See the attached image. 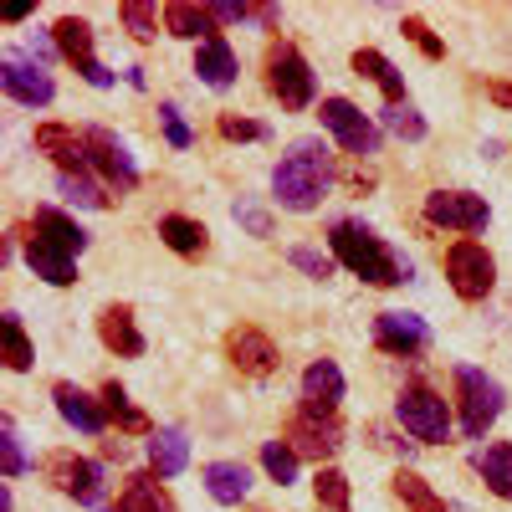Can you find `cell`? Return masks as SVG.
<instances>
[{"instance_id":"14","label":"cell","mask_w":512,"mask_h":512,"mask_svg":"<svg viewBox=\"0 0 512 512\" xmlns=\"http://www.w3.org/2000/svg\"><path fill=\"white\" fill-rule=\"evenodd\" d=\"M226 359H231L241 374H251V379H267V374L277 369V344H272L262 328L241 323V328L226 333Z\"/></svg>"},{"instance_id":"32","label":"cell","mask_w":512,"mask_h":512,"mask_svg":"<svg viewBox=\"0 0 512 512\" xmlns=\"http://www.w3.org/2000/svg\"><path fill=\"white\" fill-rule=\"evenodd\" d=\"M313 497H318V507H328V512H349V477L338 472V466H318Z\"/></svg>"},{"instance_id":"43","label":"cell","mask_w":512,"mask_h":512,"mask_svg":"<svg viewBox=\"0 0 512 512\" xmlns=\"http://www.w3.org/2000/svg\"><path fill=\"white\" fill-rule=\"evenodd\" d=\"M236 221H241L251 236H272V216H267L262 205H251V200H241V205H236Z\"/></svg>"},{"instance_id":"28","label":"cell","mask_w":512,"mask_h":512,"mask_svg":"<svg viewBox=\"0 0 512 512\" xmlns=\"http://www.w3.org/2000/svg\"><path fill=\"white\" fill-rule=\"evenodd\" d=\"M118 507H123V512H175L169 492L159 487V472H139V477H128V487H123Z\"/></svg>"},{"instance_id":"9","label":"cell","mask_w":512,"mask_h":512,"mask_svg":"<svg viewBox=\"0 0 512 512\" xmlns=\"http://www.w3.org/2000/svg\"><path fill=\"white\" fill-rule=\"evenodd\" d=\"M323 128L344 144L349 154H379V123L369 113H359L349 98H323Z\"/></svg>"},{"instance_id":"20","label":"cell","mask_w":512,"mask_h":512,"mask_svg":"<svg viewBox=\"0 0 512 512\" xmlns=\"http://www.w3.org/2000/svg\"><path fill=\"white\" fill-rule=\"evenodd\" d=\"M26 267H31L41 282H52V287H72V282H77V262H72L67 251H57L52 241H41V236L26 241Z\"/></svg>"},{"instance_id":"31","label":"cell","mask_w":512,"mask_h":512,"mask_svg":"<svg viewBox=\"0 0 512 512\" xmlns=\"http://www.w3.org/2000/svg\"><path fill=\"white\" fill-rule=\"evenodd\" d=\"M395 497H400L410 512H451V507L431 492V482L415 477V472H395Z\"/></svg>"},{"instance_id":"37","label":"cell","mask_w":512,"mask_h":512,"mask_svg":"<svg viewBox=\"0 0 512 512\" xmlns=\"http://www.w3.org/2000/svg\"><path fill=\"white\" fill-rule=\"evenodd\" d=\"M384 128H390L395 139H425V118L410 108V103H400V108H384Z\"/></svg>"},{"instance_id":"10","label":"cell","mask_w":512,"mask_h":512,"mask_svg":"<svg viewBox=\"0 0 512 512\" xmlns=\"http://www.w3.org/2000/svg\"><path fill=\"white\" fill-rule=\"evenodd\" d=\"M425 221L472 236V231H482V226L492 221V210H487V200L472 195V190H431V195H425Z\"/></svg>"},{"instance_id":"2","label":"cell","mask_w":512,"mask_h":512,"mask_svg":"<svg viewBox=\"0 0 512 512\" xmlns=\"http://www.w3.org/2000/svg\"><path fill=\"white\" fill-rule=\"evenodd\" d=\"M328 246H333V262H344L354 277H364L374 287H395V282L410 277L405 256H395L390 246H384L369 226H359V221H333Z\"/></svg>"},{"instance_id":"4","label":"cell","mask_w":512,"mask_h":512,"mask_svg":"<svg viewBox=\"0 0 512 512\" xmlns=\"http://www.w3.org/2000/svg\"><path fill=\"white\" fill-rule=\"evenodd\" d=\"M456 395H461V431L472 441H482L492 431V420L502 415V384L487 369L461 364L456 369Z\"/></svg>"},{"instance_id":"39","label":"cell","mask_w":512,"mask_h":512,"mask_svg":"<svg viewBox=\"0 0 512 512\" xmlns=\"http://www.w3.org/2000/svg\"><path fill=\"white\" fill-rule=\"evenodd\" d=\"M400 31H405V36L415 41V47H420V57H431V62H441V57H446V41H441L431 26H425L420 16H405V26H400Z\"/></svg>"},{"instance_id":"38","label":"cell","mask_w":512,"mask_h":512,"mask_svg":"<svg viewBox=\"0 0 512 512\" xmlns=\"http://www.w3.org/2000/svg\"><path fill=\"white\" fill-rule=\"evenodd\" d=\"M118 16H123V26H128V36H134V41H149L154 36V6H149V0H123Z\"/></svg>"},{"instance_id":"47","label":"cell","mask_w":512,"mask_h":512,"mask_svg":"<svg viewBox=\"0 0 512 512\" xmlns=\"http://www.w3.org/2000/svg\"><path fill=\"white\" fill-rule=\"evenodd\" d=\"M487 93H492V103H497V108H512V82H492Z\"/></svg>"},{"instance_id":"11","label":"cell","mask_w":512,"mask_h":512,"mask_svg":"<svg viewBox=\"0 0 512 512\" xmlns=\"http://www.w3.org/2000/svg\"><path fill=\"white\" fill-rule=\"evenodd\" d=\"M88 159H93V169L113 185V190H134L139 185V164H134V154H128V144L113 134V128H88Z\"/></svg>"},{"instance_id":"35","label":"cell","mask_w":512,"mask_h":512,"mask_svg":"<svg viewBox=\"0 0 512 512\" xmlns=\"http://www.w3.org/2000/svg\"><path fill=\"white\" fill-rule=\"evenodd\" d=\"M262 466H267V477L282 482V487L297 482V451H292L287 441H267V446H262Z\"/></svg>"},{"instance_id":"5","label":"cell","mask_w":512,"mask_h":512,"mask_svg":"<svg viewBox=\"0 0 512 512\" xmlns=\"http://www.w3.org/2000/svg\"><path fill=\"white\" fill-rule=\"evenodd\" d=\"M446 282L461 303H482V297L497 287V262L482 241H456L446 251Z\"/></svg>"},{"instance_id":"12","label":"cell","mask_w":512,"mask_h":512,"mask_svg":"<svg viewBox=\"0 0 512 512\" xmlns=\"http://www.w3.org/2000/svg\"><path fill=\"white\" fill-rule=\"evenodd\" d=\"M52 36H57V47H62V57L93 82V88H113V72L93 57V26L88 21H77V16H62L57 26H52Z\"/></svg>"},{"instance_id":"25","label":"cell","mask_w":512,"mask_h":512,"mask_svg":"<svg viewBox=\"0 0 512 512\" xmlns=\"http://www.w3.org/2000/svg\"><path fill=\"white\" fill-rule=\"evenodd\" d=\"M185 461H190V436L180 431V425H164V431H154V441H149V466H154L159 477H180Z\"/></svg>"},{"instance_id":"15","label":"cell","mask_w":512,"mask_h":512,"mask_svg":"<svg viewBox=\"0 0 512 512\" xmlns=\"http://www.w3.org/2000/svg\"><path fill=\"white\" fill-rule=\"evenodd\" d=\"M0 88H6L16 103H26V108H47V103L57 98L52 77L41 72L36 62H21V57H6V62H0Z\"/></svg>"},{"instance_id":"36","label":"cell","mask_w":512,"mask_h":512,"mask_svg":"<svg viewBox=\"0 0 512 512\" xmlns=\"http://www.w3.org/2000/svg\"><path fill=\"white\" fill-rule=\"evenodd\" d=\"M6 364L16 369V374H26L31 369V338H26V328H21V318L16 313H6Z\"/></svg>"},{"instance_id":"21","label":"cell","mask_w":512,"mask_h":512,"mask_svg":"<svg viewBox=\"0 0 512 512\" xmlns=\"http://www.w3.org/2000/svg\"><path fill=\"white\" fill-rule=\"evenodd\" d=\"M31 231H36L41 241H52L57 251H67V256H82V251H88V231H82L77 221H67L57 205H41L36 221H31Z\"/></svg>"},{"instance_id":"33","label":"cell","mask_w":512,"mask_h":512,"mask_svg":"<svg viewBox=\"0 0 512 512\" xmlns=\"http://www.w3.org/2000/svg\"><path fill=\"white\" fill-rule=\"evenodd\" d=\"M26 472V451H21V436H16V420L6 415L0 420V477L16 482Z\"/></svg>"},{"instance_id":"27","label":"cell","mask_w":512,"mask_h":512,"mask_svg":"<svg viewBox=\"0 0 512 512\" xmlns=\"http://www.w3.org/2000/svg\"><path fill=\"white\" fill-rule=\"evenodd\" d=\"M159 241L175 251V256H190V262H200V256L210 251V231L190 216H164L159 221Z\"/></svg>"},{"instance_id":"46","label":"cell","mask_w":512,"mask_h":512,"mask_svg":"<svg viewBox=\"0 0 512 512\" xmlns=\"http://www.w3.org/2000/svg\"><path fill=\"white\" fill-rule=\"evenodd\" d=\"M246 21H262V26H277V21H282V11H277V6H246Z\"/></svg>"},{"instance_id":"29","label":"cell","mask_w":512,"mask_h":512,"mask_svg":"<svg viewBox=\"0 0 512 512\" xmlns=\"http://www.w3.org/2000/svg\"><path fill=\"white\" fill-rule=\"evenodd\" d=\"M477 472H482L487 492H497V497L512 502V441H492V446L477 456Z\"/></svg>"},{"instance_id":"34","label":"cell","mask_w":512,"mask_h":512,"mask_svg":"<svg viewBox=\"0 0 512 512\" xmlns=\"http://www.w3.org/2000/svg\"><path fill=\"white\" fill-rule=\"evenodd\" d=\"M57 190H62V200H72V205H82V210H108V205H113L88 175H62Z\"/></svg>"},{"instance_id":"30","label":"cell","mask_w":512,"mask_h":512,"mask_svg":"<svg viewBox=\"0 0 512 512\" xmlns=\"http://www.w3.org/2000/svg\"><path fill=\"white\" fill-rule=\"evenodd\" d=\"M103 410L118 420V431H128V436H144V431H149V415L128 400L123 384H103Z\"/></svg>"},{"instance_id":"40","label":"cell","mask_w":512,"mask_h":512,"mask_svg":"<svg viewBox=\"0 0 512 512\" xmlns=\"http://www.w3.org/2000/svg\"><path fill=\"white\" fill-rule=\"evenodd\" d=\"M287 262H292V267H303V272L318 277V282L333 277V256H323L318 246H292V251H287Z\"/></svg>"},{"instance_id":"24","label":"cell","mask_w":512,"mask_h":512,"mask_svg":"<svg viewBox=\"0 0 512 512\" xmlns=\"http://www.w3.org/2000/svg\"><path fill=\"white\" fill-rule=\"evenodd\" d=\"M205 492L216 497L221 507H236V502H246V492H251V472L241 461H210L205 466Z\"/></svg>"},{"instance_id":"13","label":"cell","mask_w":512,"mask_h":512,"mask_svg":"<svg viewBox=\"0 0 512 512\" xmlns=\"http://www.w3.org/2000/svg\"><path fill=\"white\" fill-rule=\"evenodd\" d=\"M374 344L384 354L415 359V354L431 349V328H425V318H415V313H379L374 318Z\"/></svg>"},{"instance_id":"8","label":"cell","mask_w":512,"mask_h":512,"mask_svg":"<svg viewBox=\"0 0 512 512\" xmlns=\"http://www.w3.org/2000/svg\"><path fill=\"white\" fill-rule=\"evenodd\" d=\"M287 436H292V451H297V456H313V461L323 466L338 446H344V425L333 420V410L303 400V410H297L292 425H287Z\"/></svg>"},{"instance_id":"23","label":"cell","mask_w":512,"mask_h":512,"mask_svg":"<svg viewBox=\"0 0 512 512\" xmlns=\"http://www.w3.org/2000/svg\"><path fill=\"white\" fill-rule=\"evenodd\" d=\"M354 72H359V77H369L374 88H379L384 98H390V108H400V103H405V77L395 72V62L384 57V52L359 47V52H354Z\"/></svg>"},{"instance_id":"19","label":"cell","mask_w":512,"mask_h":512,"mask_svg":"<svg viewBox=\"0 0 512 512\" xmlns=\"http://www.w3.org/2000/svg\"><path fill=\"white\" fill-rule=\"evenodd\" d=\"M195 77L205 82V88H221V93L236 82V52H231L226 36L200 41V52H195Z\"/></svg>"},{"instance_id":"1","label":"cell","mask_w":512,"mask_h":512,"mask_svg":"<svg viewBox=\"0 0 512 512\" xmlns=\"http://www.w3.org/2000/svg\"><path fill=\"white\" fill-rule=\"evenodd\" d=\"M328 180H333L328 149L318 139H297L282 154V164L272 169V195H277L282 210H297V216H303V210H313L328 195Z\"/></svg>"},{"instance_id":"7","label":"cell","mask_w":512,"mask_h":512,"mask_svg":"<svg viewBox=\"0 0 512 512\" xmlns=\"http://www.w3.org/2000/svg\"><path fill=\"white\" fill-rule=\"evenodd\" d=\"M41 472L52 477L57 492H67L72 502H88V507H103V466L77 456V451H52L41 461Z\"/></svg>"},{"instance_id":"44","label":"cell","mask_w":512,"mask_h":512,"mask_svg":"<svg viewBox=\"0 0 512 512\" xmlns=\"http://www.w3.org/2000/svg\"><path fill=\"white\" fill-rule=\"evenodd\" d=\"M26 52H31V57H36V67H41V62H52L62 47H57V36H41V31H31V36H26Z\"/></svg>"},{"instance_id":"3","label":"cell","mask_w":512,"mask_h":512,"mask_svg":"<svg viewBox=\"0 0 512 512\" xmlns=\"http://www.w3.org/2000/svg\"><path fill=\"white\" fill-rule=\"evenodd\" d=\"M267 88H272V98H277L287 113H303V108L313 103V93H318L313 67H308V57L297 52L292 41H277V47L267 52Z\"/></svg>"},{"instance_id":"22","label":"cell","mask_w":512,"mask_h":512,"mask_svg":"<svg viewBox=\"0 0 512 512\" xmlns=\"http://www.w3.org/2000/svg\"><path fill=\"white\" fill-rule=\"evenodd\" d=\"M164 31L180 36V41H210V36H221L210 6H190V0H169V6H164Z\"/></svg>"},{"instance_id":"41","label":"cell","mask_w":512,"mask_h":512,"mask_svg":"<svg viewBox=\"0 0 512 512\" xmlns=\"http://www.w3.org/2000/svg\"><path fill=\"white\" fill-rule=\"evenodd\" d=\"M159 118H164V134H169V144H175V149H190V139H195V134L185 128L180 108H175V103H164V108H159Z\"/></svg>"},{"instance_id":"45","label":"cell","mask_w":512,"mask_h":512,"mask_svg":"<svg viewBox=\"0 0 512 512\" xmlns=\"http://www.w3.org/2000/svg\"><path fill=\"white\" fill-rule=\"evenodd\" d=\"M210 16H216V21H246V6H236V0H216Z\"/></svg>"},{"instance_id":"18","label":"cell","mask_w":512,"mask_h":512,"mask_svg":"<svg viewBox=\"0 0 512 512\" xmlns=\"http://www.w3.org/2000/svg\"><path fill=\"white\" fill-rule=\"evenodd\" d=\"M52 400H57V410H62V420L67 425H77L82 436H103V425H108V410L93 400V395H82L77 384H52Z\"/></svg>"},{"instance_id":"17","label":"cell","mask_w":512,"mask_h":512,"mask_svg":"<svg viewBox=\"0 0 512 512\" xmlns=\"http://www.w3.org/2000/svg\"><path fill=\"white\" fill-rule=\"evenodd\" d=\"M98 338H103V349L118 354V359H139L144 354V333L134 328V308L128 303H108L98 313Z\"/></svg>"},{"instance_id":"16","label":"cell","mask_w":512,"mask_h":512,"mask_svg":"<svg viewBox=\"0 0 512 512\" xmlns=\"http://www.w3.org/2000/svg\"><path fill=\"white\" fill-rule=\"evenodd\" d=\"M36 149L47 154L62 175H82L93 159H88V139H77V128H67V123H41L36 128Z\"/></svg>"},{"instance_id":"48","label":"cell","mask_w":512,"mask_h":512,"mask_svg":"<svg viewBox=\"0 0 512 512\" xmlns=\"http://www.w3.org/2000/svg\"><path fill=\"white\" fill-rule=\"evenodd\" d=\"M98 512H123V507H98Z\"/></svg>"},{"instance_id":"6","label":"cell","mask_w":512,"mask_h":512,"mask_svg":"<svg viewBox=\"0 0 512 512\" xmlns=\"http://www.w3.org/2000/svg\"><path fill=\"white\" fill-rule=\"evenodd\" d=\"M395 415L400 425L420 441V446H436L451 436V415H446V400L431 390V384H405L400 400H395Z\"/></svg>"},{"instance_id":"42","label":"cell","mask_w":512,"mask_h":512,"mask_svg":"<svg viewBox=\"0 0 512 512\" xmlns=\"http://www.w3.org/2000/svg\"><path fill=\"white\" fill-rule=\"evenodd\" d=\"M221 134H226V139H267V123H256V118H236V113H226V118H221Z\"/></svg>"},{"instance_id":"26","label":"cell","mask_w":512,"mask_h":512,"mask_svg":"<svg viewBox=\"0 0 512 512\" xmlns=\"http://www.w3.org/2000/svg\"><path fill=\"white\" fill-rule=\"evenodd\" d=\"M303 400L333 410L338 400H344V369H338L333 359H313V364L303 369Z\"/></svg>"}]
</instances>
